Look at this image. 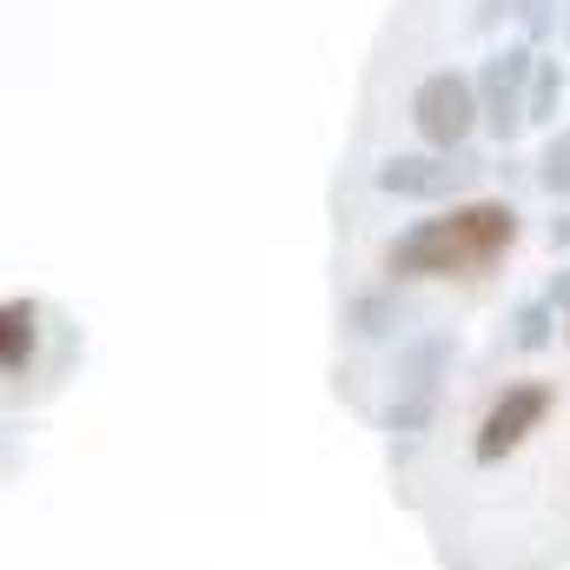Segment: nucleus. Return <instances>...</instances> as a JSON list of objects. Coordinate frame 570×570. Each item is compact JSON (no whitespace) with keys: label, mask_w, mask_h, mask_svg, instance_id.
<instances>
[{"label":"nucleus","mask_w":570,"mask_h":570,"mask_svg":"<svg viewBox=\"0 0 570 570\" xmlns=\"http://www.w3.org/2000/svg\"><path fill=\"white\" fill-rule=\"evenodd\" d=\"M524 219L511 199H458L431 219H412L392 246H385V273L405 279H478L491 273L511 246H518Z\"/></svg>","instance_id":"1"},{"label":"nucleus","mask_w":570,"mask_h":570,"mask_svg":"<svg viewBox=\"0 0 570 570\" xmlns=\"http://www.w3.org/2000/svg\"><path fill=\"white\" fill-rule=\"evenodd\" d=\"M451 358H458V338L444 325L412 332L399 345V365H392V399H385V431H425L438 419V399H444V379H451Z\"/></svg>","instance_id":"2"},{"label":"nucleus","mask_w":570,"mask_h":570,"mask_svg":"<svg viewBox=\"0 0 570 570\" xmlns=\"http://www.w3.org/2000/svg\"><path fill=\"white\" fill-rule=\"evenodd\" d=\"M558 412V385H544V379H511L491 405H484V419H478V431H471V464H504V458H518L538 431H544V419Z\"/></svg>","instance_id":"3"},{"label":"nucleus","mask_w":570,"mask_h":570,"mask_svg":"<svg viewBox=\"0 0 570 570\" xmlns=\"http://www.w3.org/2000/svg\"><path fill=\"white\" fill-rule=\"evenodd\" d=\"M412 127H419V140H425L431 153H464L471 134L484 127L478 73H458V67L425 73V80H419V94H412Z\"/></svg>","instance_id":"4"},{"label":"nucleus","mask_w":570,"mask_h":570,"mask_svg":"<svg viewBox=\"0 0 570 570\" xmlns=\"http://www.w3.org/2000/svg\"><path fill=\"white\" fill-rule=\"evenodd\" d=\"M531 73H538V47L511 40L498 53H484L478 67V107H484V134L498 146H511L531 127Z\"/></svg>","instance_id":"5"},{"label":"nucleus","mask_w":570,"mask_h":570,"mask_svg":"<svg viewBox=\"0 0 570 570\" xmlns=\"http://www.w3.org/2000/svg\"><path fill=\"white\" fill-rule=\"evenodd\" d=\"M379 193H392V199H451L458 206V193H471L478 179H484V159L464 146V153H392V159H379Z\"/></svg>","instance_id":"6"},{"label":"nucleus","mask_w":570,"mask_h":570,"mask_svg":"<svg viewBox=\"0 0 570 570\" xmlns=\"http://www.w3.org/2000/svg\"><path fill=\"white\" fill-rule=\"evenodd\" d=\"M40 298H7L0 305V372L7 379H27L33 358H40Z\"/></svg>","instance_id":"7"},{"label":"nucleus","mask_w":570,"mask_h":570,"mask_svg":"<svg viewBox=\"0 0 570 570\" xmlns=\"http://www.w3.org/2000/svg\"><path fill=\"white\" fill-rule=\"evenodd\" d=\"M399 318H405L399 279H385L379 292H358V298L345 305V325H352V338H392V332H399Z\"/></svg>","instance_id":"8"},{"label":"nucleus","mask_w":570,"mask_h":570,"mask_svg":"<svg viewBox=\"0 0 570 570\" xmlns=\"http://www.w3.org/2000/svg\"><path fill=\"white\" fill-rule=\"evenodd\" d=\"M551 338H558V305L538 292V298H524V305L511 312V345H518V352H544Z\"/></svg>","instance_id":"9"},{"label":"nucleus","mask_w":570,"mask_h":570,"mask_svg":"<svg viewBox=\"0 0 570 570\" xmlns=\"http://www.w3.org/2000/svg\"><path fill=\"white\" fill-rule=\"evenodd\" d=\"M558 107H564V67L538 53V73H531V127H558Z\"/></svg>","instance_id":"10"},{"label":"nucleus","mask_w":570,"mask_h":570,"mask_svg":"<svg viewBox=\"0 0 570 570\" xmlns=\"http://www.w3.org/2000/svg\"><path fill=\"white\" fill-rule=\"evenodd\" d=\"M538 186L551 193V199H570V127H558L544 153H538Z\"/></svg>","instance_id":"11"},{"label":"nucleus","mask_w":570,"mask_h":570,"mask_svg":"<svg viewBox=\"0 0 570 570\" xmlns=\"http://www.w3.org/2000/svg\"><path fill=\"white\" fill-rule=\"evenodd\" d=\"M518 20H524V40H551L564 27V0H518Z\"/></svg>","instance_id":"12"},{"label":"nucleus","mask_w":570,"mask_h":570,"mask_svg":"<svg viewBox=\"0 0 570 570\" xmlns=\"http://www.w3.org/2000/svg\"><path fill=\"white\" fill-rule=\"evenodd\" d=\"M544 298H551L558 312H570V273H551V285H544Z\"/></svg>","instance_id":"13"},{"label":"nucleus","mask_w":570,"mask_h":570,"mask_svg":"<svg viewBox=\"0 0 570 570\" xmlns=\"http://www.w3.org/2000/svg\"><path fill=\"white\" fill-rule=\"evenodd\" d=\"M551 246H570V213H558V219H551Z\"/></svg>","instance_id":"14"},{"label":"nucleus","mask_w":570,"mask_h":570,"mask_svg":"<svg viewBox=\"0 0 570 570\" xmlns=\"http://www.w3.org/2000/svg\"><path fill=\"white\" fill-rule=\"evenodd\" d=\"M564 40H570V0H564Z\"/></svg>","instance_id":"15"},{"label":"nucleus","mask_w":570,"mask_h":570,"mask_svg":"<svg viewBox=\"0 0 570 570\" xmlns=\"http://www.w3.org/2000/svg\"><path fill=\"white\" fill-rule=\"evenodd\" d=\"M564 345H570V312H564Z\"/></svg>","instance_id":"16"}]
</instances>
